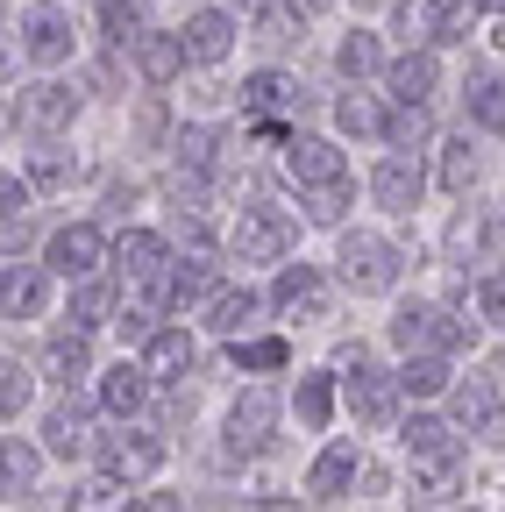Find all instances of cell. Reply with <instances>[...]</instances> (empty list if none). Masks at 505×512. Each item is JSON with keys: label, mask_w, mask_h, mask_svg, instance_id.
Masks as SVG:
<instances>
[{"label": "cell", "mask_w": 505, "mask_h": 512, "mask_svg": "<svg viewBox=\"0 0 505 512\" xmlns=\"http://www.w3.org/2000/svg\"><path fill=\"white\" fill-rule=\"evenodd\" d=\"M150 384H157V377H150L143 363H114V370L100 377V406H107L114 420H136L143 399H150Z\"/></svg>", "instance_id": "obj_12"}, {"label": "cell", "mask_w": 505, "mask_h": 512, "mask_svg": "<svg viewBox=\"0 0 505 512\" xmlns=\"http://www.w3.org/2000/svg\"><path fill=\"white\" fill-rule=\"evenodd\" d=\"M385 86H392V100H399V107H427V100H434V86H441V64H434V50L399 57L392 72H385Z\"/></svg>", "instance_id": "obj_13"}, {"label": "cell", "mask_w": 505, "mask_h": 512, "mask_svg": "<svg viewBox=\"0 0 505 512\" xmlns=\"http://www.w3.org/2000/svg\"><path fill=\"white\" fill-rule=\"evenodd\" d=\"M399 392L406 399H441V392H449V363H441V356H406Z\"/></svg>", "instance_id": "obj_29"}, {"label": "cell", "mask_w": 505, "mask_h": 512, "mask_svg": "<svg viewBox=\"0 0 505 512\" xmlns=\"http://www.w3.org/2000/svg\"><path fill=\"white\" fill-rule=\"evenodd\" d=\"M413 505H441L456 484H463V448H434V456H413V477H406Z\"/></svg>", "instance_id": "obj_9"}, {"label": "cell", "mask_w": 505, "mask_h": 512, "mask_svg": "<svg viewBox=\"0 0 505 512\" xmlns=\"http://www.w3.org/2000/svg\"><path fill=\"white\" fill-rule=\"evenodd\" d=\"M29 399H36V377H29V363L8 356V363H0V413H8V427H15V413H22Z\"/></svg>", "instance_id": "obj_36"}, {"label": "cell", "mask_w": 505, "mask_h": 512, "mask_svg": "<svg viewBox=\"0 0 505 512\" xmlns=\"http://www.w3.org/2000/svg\"><path fill=\"white\" fill-rule=\"evenodd\" d=\"M107 313H114V292L93 285V278H79V292H72V328H100Z\"/></svg>", "instance_id": "obj_38"}, {"label": "cell", "mask_w": 505, "mask_h": 512, "mask_svg": "<svg viewBox=\"0 0 505 512\" xmlns=\"http://www.w3.org/2000/svg\"><path fill=\"white\" fill-rule=\"evenodd\" d=\"M136 64H143V79L150 86H171L185 64H193V50H185V36H164V29H150L143 43H136Z\"/></svg>", "instance_id": "obj_19"}, {"label": "cell", "mask_w": 505, "mask_h": 512, "mask_svg": "<svg viewBox=\"0 0 505 512\" xmlns=\"http://www.w3.org/2000/svg\"><path fill=\"white\" fill-rule=\"evenodd\" d=\"M193 356H200V342L185 335V328H157L150 342H143V370L157 377V384H171V377H185L193 370Z\"/></svg>", "instance_id": "obj_15"}, {"label": "cell", "mask_w": 505, "mask_h": 512, "mask_svg": "<svg viewBox=\"0 0 505 512\" xmlns=\"http://www.w3.org/2000/svg\"><path fill=\"white\" fill-rule=\"evenodd\" d=\"M477 8H498V15H505V0H477Z\"/></svg>", "instance_id": "obj_51"}, {"label": "cell", "mask_w": 505, "mask_h": 512, "mask_svg": "<svg viewBox=\"0 0 505 512\" xmlns=\"http://www.w3.org/2000/svg\"><path fill=\"white\" fill-rule=\"evenodd\" d=\"M342 278L356 285V292H392L399 285V249L385 242V235H370V228H356V235H342Z\"/></svg>", "instance_id": "obj_2"}, {"label": "cell", "mask_w": 505, "mask_h": 512, "mask_svg": "<svg viewBox=\"0 0 505 512\" xmlns=\"http://www.w3.org/2000/svg\"><path fill=\"white\" fill-rule=\"evenodd\" d=\"M43 370H50L57 384H79V377L93 370V349H86V328H72V335H50V342H43Z\"/></svg>", "instance_id": "obj_22"}, {"label": "cell", "mask_w": 505, "mask_h": 512, "mask_svg": "<svg viewBox=\"0 0 505 512\" xmlns=\"http://www.w3.org/2000/svg\"><path fill=\"white\" fill-rule=\"evenodd\" d=\"M292 8H299V15H321V8H335V0H292Z\"/></svg>", "instance_id": "obj_49"}, {"label": "cell", "mask_w": 505, "mask_h": 512, "mask_svg": "<svg viewBox=\"0 0 505 512\" xmlns=\"http://www.w3.org/2000/svg\"><path fill=\"white\" fill-rule=\"evenodd\" d=\"M285 171H292L299 185H335V178H349L342 150L321 143V136H292V143H285Z\"/></svg>", "instance_id": "obj_10"}, {"label": "cell", "mask_w": 505, "mask_h": 512, "mask_svg": "<svg viewBox=\"0 0 505 512\" xmlns=\"http://www.w3.org/2000/svg\"><path fill=\"white\" fill-rule=\"evenodd\" d=\"M36 470H43V456H36L22 434H8V456H0V484H8V498H22L36 484Z\"/></svg>", "instance_id": "obj_33"}, {"label": "cell", "mask_w": 505, "mask_h": 512, "mask_svg": "<svg viewBox=\"0 0 505 512\" xmlns=\"http://www.w3.org/2000/svg\"><path fill=\"white\" fill-rule=\"evenodd\" d=\"M285 356H292V349H285L278 335H257V342L242 335V342H235V363H242V370H285Z\"/></svg>", "instance_id": "obj_40"}, {"label": "cell", "mask_w": 505, "mask_h": 512, "mask_svg": "<svg viewBox=\"0 0 505 512\" xmlns=\"http://www.w3.org/2000/svg\"><path fill=\"white\" fill-rule=\"evenodd\" d=\"M214 150H221L214 128H185V136H178V157L193 164V171H207V164H214Z\"/></svg>", "instance_id": "obj_43"}, {"label": "cell", "mask_w": 505, "mask_h": 512, "mask_svg": "<svg viewBox=\"0 0 505 512\" xmlns=\"http://www.w3.org/2000/svg\"><path fill=\"white\" fill-rule=\"evenodd\" d=\"M271 427H278V399H271V392H242L221 441H228V456H264V448H271Z\"/></svg>", "instance_id": "obj_6"}, {"label": "cell", "mask_w": 505, "mask_h": 512, "mask_svg": "<svg viewBox=\"0 0 505 512\" xmlns=\"http://www.w3.org/2000/svg\"><path fill=\"white\" fill-rule=\"evenodd\" d=\"M22 50H29L36 64H65V57H72V15L50 8V0H36V8L22 15Z\"/></svg>", "instance_id": "obj_7"}, {"label": "cell", "mask_w": 505, "mask_h": 512, "mask_svg": "<svg viewBox=\"0 0 505 512\" xmlns=\"http://www.w3.org/2000/svg\"><path fill=\"white\" fill-rule=\"evenodd\" d=\"M100 470L143 484V477H157V470H164V441H157V434H143V427H114V434H100Z\"/></svg>", "instance_id": "obj_4"}, {"label": "cell", "mask_w": 505, "mask_h": 512, "mask_svg": "<svg viewBox=\"0 0 505 512\" xmlns=\"http://www.w3.org/2000/svg\"><path fill=\"white\" fill-rule=\"evenodd\" d=\"M463 335H470V328H456L441 306H399V313H392V342H399L406 356H449V349H463Z\"/></svg>", "instance_id": "obj_3"}, {"label": "cell", "mask_w": 505, "mask_h": 512, "mask_svg": "<svg viewBox=\"0 0 505 512\" xmlns=\"http://www.w3.org/2000/svg\"><path fill=\"white\" fill-rule=\"evenodd\" d=\"M29 178H36V185H72V178H79V157H65V150H36Z\"/></svg>", "instance_id": "obj_42"}, {"label": "cell", "mask_w": 505, "mask_h": 512, "mask_svg": "<svg viewBox=\"0 0 505 512\" xmlns=\"http://www.w3.org/2000/svg\"><path fill=\"white\" fill-rule=\"evenodd\" d=\"M257 306H264V299H257V292H249V285H242V292H214V306H207V320H214V335H228V342H242V335H249V320H257Z\"/></svg>", "instance_id": "obj_26"}, {"label": "cell", "mask_w": 505, "mask_h": 512, "mask_svg": "<svg viewBox=\"0 0 505 512\" xmlns=\"http://www.w3.org/2000/svg\"><path fill=\"white\" fill-rule=\"evenodd\" d=\"M129 477H114V470H100V477H86L79 491H72V512H129V491H121Z\"/></svg>", "instance_id": "obj_30"}, {"label": "cell", "mask_w": 505, "mask_h": 512, "mask_svg": "<svg viewBox=\"0 0 505 512\" xmlns=\"http://www.w3.org/2000/svg\"><path fill=\"white\" fill-rule=\"evenodd\" d=\"M335 121H342V136H363V143H377V136H392V121H385V107H377L370 93H342V100H335Z\"/></svg>", "instance_id": "obj_25"}, {"label": "cell", "mask_w": 505, "mask_h": 512, "mask_svg": "<svg viewBox=\"0 0 505 512\" xmlns=\"http://www.w3.org/2000/svg\"><path fill=\"white\" fill-rule=\"evenodd\" d=\"M292 406H299L306 427H328V420H335V384H328V377H299V399H292Z\"/></svg>", "instance_id": "obj_37"}, {"label": "cell", "mask_w": 505, "mask_h": 512, "mask_svg": "<svg viewBox=\"0 0 505 512\" xmlns=\"http://www.w3.org/2000/svg\"><path fill=\"white\" fill-rule=\"evenodd\" d=\"M257 512H299V505H292V498H264Z\"/></svg>", "instance_id": "obj_50"}, {"label": "cell", "mask_w": 505, "mask_h": 512, "mask_svg": "<svg viewBox=\"0 0 505 512\" xmlns=\"http://www.w3.org/2000/svg\"><path fill=\"white\" fill-rule=\"evenodd\" d=\"M335 64H342L349 79H363V72H377V64H385V50H377V36H370V29H349V36H342V50H335Z\"/></svg>", "instance_id": "obj_35"}, {"label": "cell", "mask_w": 505, "mask_h": 512, "mask_svg": "<svg viewBox=\"0 0 505 512\" xmlns=\"http://www.w3.org/2000/svg\"><path fill=\"white\" fill-rule=\"evenodd\" d=\"M100 36L107 43H143V0H100Z\"/></svg>", "instance_id": "obj_31"}, {"label": "cell", "mask_w": 505, "mask_h": 512, "mask_svg": "<svg viewBox=\"0 0 505 512\" xmlns=\"http://www.w3.org/2000/svg\"><path fill=\"white\" fill-rule=\"evenodd\" d=\"M399 434H406V456H434V448H456V434L441 427V420H427V413H413Z\"/></svg>", "instance_id": "obj_39"}, {"label": "cell", "mask_w": 505, "mask_h": 512, "mask_svg": "<svg viewBox=\"0 0 505 512\" xmlns=\"http://www.w3.org/2000/svg\"><path fill=\"white\" fill-rule=\"evenodd\" d=\"M29 185H36V178H15V171H8V185H0V207H8V228L29 214Z\"/></svg>", "instance_id": "obj_47"}, {"label": "cell", "mask_w": 505, "mask_h": 512, "mask_svg": "<svg viewBox=\"0 0 505 512\" xmlns=\"http://www.w3.org/2000/svg\"><path fill=\"white\" fill-rule=\"evenodd\" d=\"M342 207H349V178H335V185H313V221H342Z\"/></svg>", "instance_id": "obj_44"}, {"label": "cell", "mask_w": 505, "mask_h": 512, "mask_svg": "<svg viewBox=\"0 0 505 512\" xmlns=\"http://www.w3.org/2000/svg\"><path fill=\"white\" fill-rule=\"evenodd\" d=\"M242 15H249V29H257L264 43H292L299 36V8H292V0H242Z\"/></svg>", "instance_id": "obj_27"}, {"label": "cell", "mask_w": 505, "mask_h": 512, "mask_svg": "<svg viewBox=\"0 0 505 512\" xmlns=\"http://www.w3.org/2000/svg\"><path fill=\"white\" fill-rule=\"evenodd\" d=\"M271 299H278V313L313 320V313H321V299H328V285H321V271H313V264H285L278 285H271Z\"/></svg>", "instance_id": "obj_14"}, {"label": "cell", "mask_w": 505, "mask_h": 512, "mask_svg": "<svg viewBox=\"0 0 505 512\" xmlns=\"http://www.w3.org/2000/svg\"><path fill=\"white\" fill-rule=\"evenodd\" d=\"M456 427H470V434H498L505 427V399H498L491 377H463L456 384Z\"/></svg>", "instance_id": "obj_11"}, {"label": "cell", "mask_w": 505, "mask_h": 512, "mask_svg": "<svg viewBox=\"0 0 505 512\" xmlns=\"http://www.w3.org/2000/svg\"><path fill=\"white\" fill-rule=\"evenodd\" d=\"M178 36H185V50H193V64H221V57L235 50V15H221V8H200V15L185 22Z\"/></svg>", "instance_id": "obj_16"}, {"label": "cell", "mask_w": 505, "mask_h": 512, "mask_svg": "<svg viewBox=\"0 0 505 512\" xmlns=\"http://www.w3.org/2000/svg\"><path fill=\"white\" fill-rule=\"evenodd\" d=\"M292 242H299V228H292V214H278V207H242V221L228 228V249L242 256V264H278Z\"/></svg>", "instance_id": "obj_1"}, {"label": "cell", "mask_w": 505, "mask_h": 512, "mask_svg": "<svg viewBox=\"0 0 505 512\" xmlns=\"http://www.w3.org/2000/svg\"><path fill=\"white\" fill-rule=\"evenodd\" d=\"M420 136H427V114H420V107H399V114H392V136H385V143H392V150H406V143H420Z\"/></svg>", "instance_id": "obj_45"}, {"label": "cell", "mask_w": 505, "mask_h": 512, "mask_svg": "<svg viewBox=\"0 0 505 512\" xmlns=\"http://www.w3.org/2000/svg\"><path fill=\"white\" fill-rule=\"evenodd\" d=\"M0 306H8V320H36L50 306V278H36L29 264H15L8 256V292H0Z\"/></svg>", "instance_id": "obj_21"}, {"label": "cell", "mask_w": 505, "mask_h": 512, "mask_svg": "<svg viewBox=\"0 0 505 512\" xmlns=\"http://www.w3.org/2000/svg\"><path fill=\"white\" fill-rule=\"evenodd\" d=\"M392 392H399V377H377L363 356H356V377H349V413L370 420V427H385L392 420Z\"/></svg>", "instance_id": "obj_17"}, {"label": "cell", "mask_w": 505, "mask_h": 512, "mask_svg": "<svg viewBox=\"0 0 505 512\" xmlns=\"http://www.w3.org/2000/svg\"><path fill=\"white\" fill-rule=\"evenodd\" d=\"M43 448H50V456H86V448H100L86 406H50L43 413Z\"/></svg>", "instance_id": "obj_18"}, {"label": "cell", "mask_w": 505, "mask_h": 512, "mask_svg": "<svg viewBox=\"0 0 505 512\" xmlns=\"http://www.w3.org/2000/svg\"><path fill=\"white\" fill-rule=\"evenodd\" d=\"M470 121L491 128V136H505V79H498V72L477 79V93H470Z\"/></svg>", "instance_id": "obj_34"}, {"label": "cell", "mask_w": 505, "mask_h": 512, "mask_svg": "<svg viewBox=\"0 0 505 512\" xmlns=\"http://www.w3.org/2000/svg\"><path fill=\"white\" fill-rule=\"evenodd\" d=\"M441 185H449V192H470V185H477V157H470V143H441Z\"/></svg>", "instance_id": "obj_41"}, {"label": "cell", "mask_w": 505, "mask_h": 512, "mask_svg": "<svg viewBox=\"0 0 505 512\" xmlns=\"http://www.w3.org/2000/svg\"><path fill=\"white\" fill-rule=\"evenodd\" d=\"M420 185H427V178H420L413 150H392L385 164L370 171V200H377V207H392V214H413V207H420Z\"/></svg>", "instance_id": "obj_8"}, {"label": "cell", "mask_w": 505, "mask_h": 512, "mask_svg": "<svg viewBox=\"0 0 505 512\" xmlns=\"http://www.w3.org/2000/svg\"><path fill=\"white\" fill-rule=\"evenodd\" d=\"M477 306H484L491 328H505V271H491V278L477 285Z\"/></svg>", "instance_id": "obj_46"}, {"label": "cell", "mask_w": 505, "mask_h": 512, "mask_svg": "<svg viewBox=\"0 0 505 512\" xmlns=\"http://www.w3.org/2000/svg\"><path fill=\"white\" fill-rule=\"evenodd\" d=\"M356 477H363V456H356V448H349V441H335V448H328V456H321V463H313V477H306V491H313V498H342V491H349Z\"/></svg>", "instance_id": "obj_20"}, {"label": "cell", "mask_w": 505, "mask_h": 512, "mask_svg": "<svg viewBox=\"0 0 505 512\" xmlns=\"http://www.w3.org/2000/svg\"><path fill=\"white\" fill-rule=\"evenodd\" d=\"M79 114V93L72 86H29V100H22V121L29 128H65Z\"/></svg>", "instance_id": "obj_23"}, {"label": "cell", "mask_w": 505, "mask_h": 512, "mask_svg": "<svg viewBox=\"0 0 505 512\" xmlns=\"http://www.w3.org/2000/svg\"><path fill=\"white\" fill-rule=\"evenodd\" d=\"M200 299H214V264L207 256H185L171 271V306H200Z\"/></svg>", "instance_id": "obj_32"}, {"label": "cell", "mask_w": 505, "mask_h": 512, "mask_svg": "<svg viewBox=\"0 0 505 512\" xmlns=\"http://www.w3.org/2000/svg\"><path fill=\"white\" fill-rule=\"evenodd\" d=\"M129 512H185V505H178V491H143V498H129Z\"/></svg>", "instance_id": "obj_48"}, {"label": "cell", "mask_w": 505, "mask_h": 512, "mask_svg": "<svg viewBox=\"0 0 505 512\" xmlns=\"http://www.w3.org/2000/svg\"><path fill=\"white\" fill-rule=\"evenodd\" d=\"M114 264L129 271V278H157L164 271V235H150V228H129L114 242Z\"/></svg>", "instance_id": "obj_24"}, {"label": "cell", "mask_w": 505, "mask_h": 512, "mask_svg": "<svg viewBox=\"0 0 505 512\" xmlns=\"http://www.w3.org/2000/svg\"><path fill=\"white\" fill-rule=\"evenodd\" d=\"M299 100V86L285 79V72H257V79H242V107L249 114H278V107H292Z\"/></svg>", "instance_id": "obj_28"}, {"label": "cell", "mask_w": 505, "mask_h": 512, "mask_svg": "<svg viewBox=\"0 0 505 512\" xmlns=\"http://www.w3.org/2000/svg\"><path fill=\"white\" fill-rule=\"evenodd\" d=\"M100 256H107V235L93 228V221H72V228H57L50 235V249H43V264H50V278H93L100 271Z\"/></svg>", "instance_id": "obj_5"}]
</instances>
